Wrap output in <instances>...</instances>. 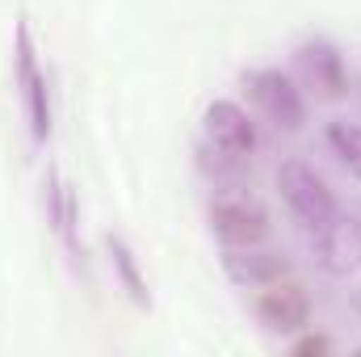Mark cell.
I'll return each instance as SVG.
<instances>
[{
	"instance_id": "4",
	"label": "cell",
	"mask_w": 361,
	"mask_h": 357,
	"mask_svg": "<svg viewBox=\"0 0 361 357\" xmlns=\"http://www.w3.org/2000/svg\"><path fill=\"white\" fill-rule=\"evenodd\" d=\"M202 135H206V143H210L219 156H227V160H248V156L257 152V122H252V114H248L240 101H227V97H219V101L206 105V114H202Z\"/></svg>"
},
{
	"instance_id": "10",
	"label": "cell",
	"mask_w": 361,
	"mask_h": 357,
	"mask_svg": "<svg viewBox=\"0 0 361 357\" xmlns=\"http://www.w3.org/2000/svg\"><path fill=\"white\" fill-rule=\"evenodd\" d=\"M324 143L328 152L341 160V169L349 177L361 181V122H349V118H332L324 126Z\"/></svg>"
},
{
	"instance_id": "6",
	"label": "cell",
	"mask_w": 361,
	"mask_h": 357,
	"mask_svg": "<svg viewBox=\"0 0 361 357\" xmlns=\"http://www.w3.org/2000/svg\"><path fill=\"white\" fill-rule=\"evenodd\" d=\"M311 240V257L315 265L332 277H349L353 269H361V223L357 219H345L336 214L328 227L319 231H307Z\"/></svg>"
},
{
	"instance_id": "7",
	"label": "cell",
	"mask_w": 361,
	"mask_h": 357,
	"mask_svg": "<svg viewBox=\"0 0 361 357\" xmlns=\"http://www.w3.org/2000/svg\"><path fill=\"white\" fill-rule=\"evenodd\" d=\"M257 315H261V324L273 328V332H298V328L311 324V303H307L302 286L277 277L269 286H261V294H257Z\"/></svg>"
},
{
	"instance_id": "12",
	"label": "cell",
	"mask_w": 361,
	"mask_h": 357,
	"mask_svg": "<svg viewBox=\"0 0 361 357\" xmlns=\"http://www.w3.org/2000/svg\"><path fill=\"white\" fill-rule=\"evenodd\" d=\"M51 219H55V231L76 248V198H72V185L63 177H55L51 173Z\"/></svg>"
},
{
	"instance_id": "11",
	"label": "cell",
	"mask_w": 361,
	"mask_h": 357,
	"mask_svg": "<svg viewBox=\"0 0 361 357\" xmlns=\"http://www.w3.org/2000/svg\"><path fill=\"white\" fill-rule=\"evenodd\" d=\"M109 261H114V269H118V277H122L126 294H130L139 307H147V282H143V273H139V261H135V253L126 248V240L109 236Z\"/></svg>"
},
{
	"instance_id": "9",
	"label": "cell",
	"mask_w": 361,
	"mask_h": 357,
	"mask_svg": "<svg viewBox=\"0 0 361 357\" xmlns=\"http://www.w3.org/2000/svg\"><path fill=\"white\" fill-rule=\"evenodd\" d=\"M223 265H227V273H231L240 286H257V290L290 273V265H286L281 257H273V253H257V248H227Z\"/></svg>"
},
{
	"instance_id": "1",
	"label": "cell",
	"mask_w": 361,
	"mask_h": 357,
	"mask_svg": "<svg viewBox=\"0 0 361 357\" xmlns=\"http://www.w3.org/2000/svg\"><path fill=\"white\" fill-rule=\"evenodd\" d=\"M277 193L290 210V219L302 231H319L341 214V202L332 193V185L319 177L307 160H281L277 169Z\"/></svg>"
},
{
	"instance_id": "13",
	"label": "cell",
	"mask_w": 361,
	"mask_h": 357,
	"mask_svg": "<svg viewBox=\"0 0 361 357\" xmlns=\"http://www.w3.org/2000/svg\"><path fill=\"white\" fill-rule=\"evenodd\" d=\"M353 311H357V320H361V290L353 294Z\"/></svg>"
},
{
	"instance_id": "5",
	"label": "cell",
	"mask_w": 361,
	"mask_h": 357,
	"mask_svg": "<svg viewBox=\"0 0 361 357\" xmlns=\"http://www.w3.org/2000/svg\"><path fill=\"white\" fill-rule=\"evenodd\" d=\"M210 227H214V236H219L227 248H257V244L269 236L265 210H261L252 198H244V193L214 198V206H210Z\"/></svg>"
},
{
	"instance_id": "2",
	"label": "cell",
	"mask_w": 361,
	"mask_h": 357,
	"mask_svg": "<svg viewBox=\"0 0 361 357\" xmlns=\"http://www.w3.org/2000/svg\"><path fill=\"white\" fill-rule=\"evenodd\" d=\"M13 76H17L21 105H25V118H30V135H34L38 143H47V139H51V85H47V72H42V63H38V47H34L25 21L17 25Z\"/></svg>"
},
{
	"instance_id": "8",
	"label": "cell",
	"mask_w": 361,
	"mask_h": 357,
	"mask_svg": "<svg viewBox=\"0 0 361 357\" xmlns=\"http://www.w3.org/2000/svg\"><path fill=\"white\" fill-rule=\"evenodd\" d=\"M298 68H302L307 85L319 92V97H328V101H341V97L349 92V68H345V55H341L332 42H324V38L298 47Z\"/></svg>"
},
{
	"instance_id": "3",
	"label": "cell",
	"mask_w": 361,
	"mask_h": 357,
	"mask_svg": "<svg viewBox=\"0 0 361 357\" xmlns=\"http://www.w3.org/2000/svg\"><path fill=\"white\" fill-rule=\"evenodd\" d=\"M248 97L257 101V109L269 118L277 131H302L307 97L294 85V76H286L281 68H257L248 76Z\"/></svg>"
}]
</instances>
